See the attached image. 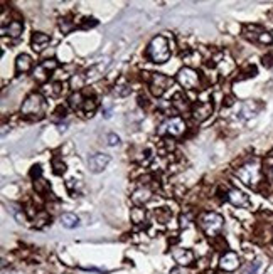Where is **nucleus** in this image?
<instances>
[{
	"instance_id": "1",
	"label": "nucleus",
	"mask_w": 273,
	"mask_h": 274,
	"mask_svg": "<svg viewBox=\"0 0 273 274\" xmlns=\"http://www.w3.org/2000/svg\"><path fill=\"white\" fill-rule=\"evenodd\" d=\"M197 225L201 227V231L206 234L211 239L219 236V232L224 227V219L223 215H219L218 212H201L197 215Z\"/></svg>"
},
{
	"instance_id": "2",
	"label": "nucleus",
	"mask_w": 273,
	"mask_h": 274,
	"mask_svg": "<svg viewBox=\"0 0 273 274\" xmlns=\"http://www.w3.org/2000/svg\"><path fill=\"white\" fill-rule=\"evenodd\" d=\"M44 111H46V99L41 92H30L20 108V114L29 120H41Z\"/></svg>"
},
{
	"instance_id": "3",
	"label": "nucleus",
	"mask_w": 273,
	"mask_h": 274,
	"mask_svg": "<svg viewBox=\"0 0 273 274\" xmlns=\"http://www.w3.org/2000/svg\"><path fill=\"white\" fill-rule=\"evenodd\" d=\"M170 54H172V52H170L169 41H167V37H164V35L153 37L150 44H148L147 52H145V56L155 64H164L165 61H169Z\"/></svg>"
},
{
	"instance_id": "4",
	"label": "nucleus",
	"mask_w": 273,
	"mask_h": 274,
	"mask_svg": "<svg viewBox=\"0 0 273 274\" xmlns=\"http://www.w3.org/2000/svg\"><path fill=\"white\" fill-rule=\"evenodd\" d=\"M238 179L241 180L245 185H250V187H257V183L262 180V169H260L258 162H248L246 165L240 167L236 170Z\"/></svg>"
},
{
	"instance_id": "5",
	"label": "nucleus",
	"mask_w": 273,
	"mask_h": 274,
	"mask_svg": "<svg viewBox=\"0 0 273 274\" xmlns=\"http://www.w3.org/2000/svg\"><path fill=\"white\" fill-rule=\"evenodd\" d=\"M187 126L186 121L179 116H172L167 118V120L162 123L160 128H158V135H169V136H182L186 133Z\"/></svg>"
},
{
	"instance_id": "6",
	"label": "nucleus",
	"mask_w": 273,
	"mask_h": 274,
	"mask_svg": "<svg viewBox=\"0 0 273 274\" xmlns=\"http://www.w3.org/2000/svg\"><path fill=\"white\" fill-rule=\"evenodd\" d=\"M177 83L184 90H197V88H201V76L196 69L182 68L177 73Z\"/></svg>"
},
{
	"instance_id": "7",
	"label": "nucleus",
	"mask_w": 273,
	"mask_h": 274,
	"mask_svg": "<svg viewBox=\"0 0 273 274\" xmlns=\"http://www.w3.org/2000/svg\"><path fill=\"white\" fill-rule=\"evenodd\" d=\"M170 85V79L162 73H152V76L148 78V90L155 98H162L167 88Z\"/></svg>"
},
{
	"instance_id": "8",
	"label": "nucleus",
	"mask_w": 273,
	"mask_h": 274,
	"mask_svg": "<svg viewBox=\"0 0 273 274\" xmlns=\"http://www.w3.org/2000/svg\"><path fill=\"white\" fill-rule=\"evenodd\" d=\"M240 266H241L240 256L233 253V251H226V253H223L221 258H219V269L224 273H235Z\"/></svg>"
},
{
	"instance_id": "9",
	"label": "nucleus",
	"mask_w": 273,
	"mask_h": 274,
	"mask_svg": "<svg viewBox=\"0 0 273 274\" xmlns=\"http://www.w3.org/2000/svg\"><path fill=\"white\" fill-rule=\"evenodd\" d=\"M191 113L197 123L206 121L213 114V103H209V101H197V103L192 104Z\"/></svg>"
},
{
	"instance_id": "10",
	"label": "nucleus",
	"mask_w": 273,
	"mask_h": 274,
	"mask_svg": "<svg viewBox=\"0 0 273 274\" xmlns=\"http://www.w3.org/2000/svg\"><path fill=\"white\" fill-rule=\"evenodd\" d=\"M110 165V157L105 153H95L88 158V169L93 174H101Z\"/></svg>"
},
{
	"instance_id": "11",
	"label": "nucleus",
	"mask_w": 273,
	"mask_h": 274,
	"mask_svg": "<svg viewBox=\"0 0 273 274\" xmlns=\"http://www.w3.org/2000/svg\"><path fill=\"white\" fill-rule=\"evenodd\" d=\"M226 200L231 202L235 207H250V198L245 192L238 188H230L226 193Z\"/></svg>"
},
{
	"instance_id": "12",
	"label": "nucleus",
	"mask_w": 273,
	"mask_h": 274,
	"mask_svg": "<svg viewBox=\"0 0 273 274\" xmlns=\"http://www.w3.org/2000/svg\"><path fill=\"white\" fill-rule=\"evenodd\" d=\"M49 42H51V37L44 32H34L32 37H30V47H32V51L37 52V54H41V52L49 46Z\"/></svg>"
},
{
	"instance_id": "13",
	"label": "nucleus",
	"mask_w": 273,
	"mask_h": 274,
	"mask_svg": "<svg viewBox=\"0 0 273 274\" xmlns=\"http://www.w3.org/2000/svg\"><path fill=\"white\" fill-rule=\"evenodd\" d=\"M172 258L179 266H191L194 263V253L189 249H180V247L172 251Z\"/></svg>"
},
{
	"instance_id": "14",
	"label": "nucleus",
	"mask_w": 273,
	"mask_h": 274,
	"mask_svg": "<svg viewBox=\"0 0 273 274\" xmlns=\"http://www.w3.org/2000/svg\"><path fill=\"white\" fill-rule=\"evenodd\" d=\"M152 198V190L150 187H147V185H143V187H138L135 190L134 193H132V202H134L135 205H145L147 202H150Z\"/></svg>"
},
{
	"instance_id": "15",
	"label": "nucleus",
	"mask_w": 273,
	"mask_h": 274,
	"mask_svg": "<svg viewBox=\"0 0 273 274\" xmlns=\"http://www.w3.org/2000/svg\"><path fill=\"white\" fill-rule=\"evenodd\" d=\"M32 69V59H30L29 54H20L17 56L15 59V73L17 74H24V73H29Z\"/></svg>"
},
{
	"instance_id": "16",
	"label": "nucleus",
	"mask_w": 273,
	"mask_h": 274,
	"mask_svg": "<svg viewBox=\"0 0 273 274\" xmlns=\"http://www.w3.org/2000/svg\"><path fill=\"white\" fill-rule=\"evenodd\" d=\"M263 32H265V29L260 27V25H255V24H248L243 27V35L246 39H250V41H255L258 42L260 35H262Z\"/></svg>"
},
{
	"instance_id": "17",
	"label": "nucleus",
	"mask_w": 273,
	"mask_h": 274,
	"mask_svg": "<svg viewBox=\"0 0 273 274\" xmlns=\"http://www.w3.org/2000/svg\"><path fill=\"white\" fill-rule=\"evenodd\" d=\"M22 30H24V24H22L20 20H10L8 25L2 27V34H7V35H10V37H19L22 34Z\"/></svg>"
},
{
	"instance_id": "18",
	"label": "nucleus",
	"mask_w": 273,
	"mask_h": 274,
	"mask_svg": "<svg viewBox=\"0 0 273 274\" xmlns=\"http://www.w3.org/2000/svg\"><path fill=\"white\" fill-rule=\"evenodd\" d=\"M172 106H174L175 109H177L179 113L189 111V109H192V106L189 104L187 98L182 94V92H175V94H174V98H172Z\"/></svg>"
},
{
	"instance_id": "19",
	"label": "nucleus",
	"mask_w": 273,
	"mask_h": 274,
	"mask_svg": "<svg viewBox=\"0 0 273 274\" xmlns=\"http://www.w3.org/2000/svg\"><path fill=\"white\" fill-rule=\"evenodd\" d=\"M260 109H262V104L258 103V101H246L243 104V108H241V118H250V116H255Z\"/></svg>"
},
{
	"instance_id": "20",
	"label": "nucleus",
	"mask_w": 273,
	"mask_h": 274,
	"mask_svg": "<svg viewBox=\"0 0 273 274\" xmlns=\"http://www.w3.org/2000/svg\"><path fill=\"white\" fill-rule=\"evenodd\" d=\"M61 220V225L66 229H74V227H78L79 225V217L76 214H71V212H66V214H63L59 217Z\"/></svg>"
},
{
	"instance_id": "21",
	"label": "nucleus",
	"mask_w": 273,
	"mask_h": 274,
	"mask_svg": "<svg viewBox=\"0 0 273 274\" xmlns=\"http://www.w3.org/2000/svg\"><path fill=\"white\" fill-rule=\"evenodd\" d=\"M145 217H147V212H145L143 207L140 205H135L134 209L130 210V220L134 222L135 225H140L145 222Z\"/></svg>"
},
{
	"instance_id": "22",
	"label": "nucleus",
	"mask_w": 273,
	"mask_h": 274,
	"mask_svg": "<svg viewBox=\"0 0 273 274\" xmlns=\"http://www.w3.org/2000/svg\"><path fill=\"white\" fill-rule=\"evenodd\" d=\"M8 212H10L12 215H14V219L17 220L19 224H27V217H25V214H24V210H22V207L20 205H17V204H8Z\"/></svg>"
},
{
	"instance_id": "23",
	"label": "nucleus",
	"mask_w": 273,
	"mask_h": 274,
	"mask_svg": "<svg viewBox=\"0 0 273 274\" xmlns=\"http://www.w3.org/2000/svg\"><path fill=\"white\" fill-rule=\"evenodd\" d=\"M85 98H83V94L81 92H73L71 96H69V99H68V103L69 106L74 109V111H78V109H83V106H85Z\"/></svg>"
},
{
	"instance_id": "24",
	"label": "nucleus",
	"mask_w": 273,
	"mask_h": 274,
	"mask_svg": "<svg viewBox=\"0 0 273 274\" xmlns=\"http://www.w3.org/2000/svg\"><path fill=\"white\" fill-rule=\"evenodd\" d=\"M49 220H51V215L47 214V212L41 210V212H37L36 217H34V225H36L37 229H42V227H46L47 224H51Z\"/></svg>"
},
{
	"instance_id": "25",
	"label": "nucleus",
	"mask_w": 273,
	"mask_h": 274,
	"mask_svg": "<svg viewBox=\"0 0 273 274\" xmlns=\"http://www.w3.org/2000/svg\"><path fill=\"white\" fill-rule=\"evenodd\" d=\"M47 78H49V71L44 69L42 64L36 66V69H34V79H36L37 83H44L47 81Z\"/></svg>"
},
{
	"instance_id": "26",
	"label": "nucleus",
	"mask_w": 273,
	"mask_h": 274,
	"mask_svg": "<svg viewBox=\"0 0 273 274\" xmlns=\"http://www.w3.org/2000/svg\"><path fill=\"white\" fill-rule=\"evenodd\" d=\"M85 81H86L85 76H81V74H74V76L69 79V85H71L73 90L78 92L83 86H85Z\"/></svg>"
},
{
	"instance_id": "27",
	"label": "nucleus",
	"mask_w": 273,
	"mask_h": 274,
	"mask_svg": "<svg viewBox=\"0 0 273 274\" xmlns=\"http://www.w3.org/2000/svg\"><path fill=\"white\" fill-rule=\"evenodd\" d=\"M52 170H54L56 175H63L66 172V163L63 162V158L61 157L52 158Z\"/></svg>"
},
{
	"instance_id": "28",
	"label": "nucleus",
	"mask_w": 273,
	"mask_h": 274,
	"mask_svg": "<svg viewBox=\"0 0 273 274\" xmlns=\"http://www.w3.org/2000/svg\"><path fill=\"white\" fill-rule=\"evenodd\" d=\"M96 108H98V103H96V99L95 98H88L85 101V106H83V111H85L88 116H91V114L96 111Z\"/></svg>"
},
{
	"instance_id": "29",
	"label": "nucleus",
	"mask_w": 273,
	"mask_h": 274,
	"mask_svg": "<svg viewBox=\"0 0 273 274\" xmlns=\"http://www.w3.org/2000/svg\"><path fill=\"white\" fill-rule=\"evenodd\" d=\"M74 27H76V24L71 22L69 19H59V29L63 34H69Z\"/></svg>"
},
{
	"instance_id": "30",
	"label": "nucleus",
	"mask_w": 273,
	"mask_h": 274,
	"mask_svg": "<svg viewBox=\"0 0 273 274\" xmlns=\"http://www.w3.org/2000/svg\"><path fill=\"white\" fill-rule=\"evenodd\" d=\"M132 91V88L129 85H117L115 90H113V94L118 96V98H123V96H129Z\"/></svg>"
},
{
	"instance_id": "31",
	"label": "nucleus",
	"mask_w": 273,
	"mask_h": 274,
	"mask_svg": "<svg viewBox=\"0 0 273 274\" xmlns=\"http://www.w3.org/2000/svg\"><path fill=\"white\" fill-rule=\"evenodd\" d=\"M34 190H36L37 193H46L49 192V185L44 182L42 179H36L34 180Z\"/></svg>"
},
{
	"instance_id": "32",
	"label": "nucleus",
	"mask_w": 273,
	"mask_h": 274,
	"mask_svg": "<svg viewBox=\"0 0 273 274\" xmlns=\"http://www.w3.org/2000/svg\"><path fill=\"white\" fill-rule=\"evenodd\" d=\"M262 266H263V261H262V259L253 261V263L250 264L248 268H246L245 274H258V273H260V269H262Z\"/></svg>"
},
{
	"instance_id": "33",
	"label": "nucleus",
	"mask_w": 273,
	"mask_h": 274,
	"mask_svg": "<svg viewBox=\"0 0 273 274\" xmlns=\"http://www.w3.org/2000/svg\"><path fill=\"white\" fill-rule=\"evenodd\" d=\"M170 215H172V214H170V212L167 210V209H158V210H155V219L160 224H165L167 220L170 219Z\"/></svg>"
},
{
	"instance_id": "34",
	"label": "nucleus",
	"mask_w": 273,
	"mask_h": 274,
	"mask_svg": "<svg viewBox=\"0 0 273 274\" xmlns=\"http://www.w3.org/2000/svg\"><path fill=\"white\" fill-rule=\"evenodd\" d=\"M257 66H253V64H250V66H246V69L245 71H241V74H243V76H241L240 79H246V78H255L257 76Z\"/></svg>"
},
{
	"instance_id": "35",
	"label": "nucleus",
	"mask_w": 273,
	"mask_h": 274,
	"mask_svg": "<svg viewBox=\"0 0 273 274\" xmlns=\"http://www.w3.org/2000/svg\"><path fill=\"white\" fill-rule=\"evenodd\" d=\"M58 120H66V108L64 106H58L56 111L52 113V121H58Z\"/></svg>"
},
{
	"instance_id": "36",
	"label": "nucleus",
	"mask_w": 273,
	"mask_h": 274,
	"mask_svg": "<svg viewBox=\"0 0 273 274\" xmlns=\"http://www.w3.org/2000/svg\"><path fill=\"white\" fill-rule=\"evenodd\" d=\"M41 64H42V68L46 69V71H49V73H51V71H54L56 68H58V61H56V59H46V61H44V63H41Z\"/></svg>"
},
{
	"instance_id": "37",
	"label": "nucleus",
	"mask_w": 273,
	"mask_h": 274,
	"mask_svg": "<svg viewBox=\"0 0 273 274\" xmlns=\"http://www.w3.org/2000/svg\"><path fill=\"white\" fill-rule=\"evenodd\" d=\"M118 143H120V138H118V135L110 133L108 138H107V145H108V147H117Z\"/></svg>"
},
{
	"instance_id": "38",
	"label": "nucleus",
	"mask_w": 273,
	"mask_h": 274,
	"mask_svg": "<svg viewBox=\"0 0 273 274\" xmlns=\"http://www.w3.org/2000/svg\"><path fill=\"white\" fill-rule=\"evenodd\" d=\"M41 174H42L41 165H34L32 170H30V177H32L34 180H36V179H41Z\"/></svg>"
},
{
	"instance_id": "39",
	"label": "nucleus",
	"mask_w": 273,
	"mask_h": 274,
	"mask_svg": "<svg viewBox=\"0 0 273 274\" xmlns=\"http://www.w3.org/2000/svg\"><path fill=\"white\" fill-rule=\"evenodd\" d=\"M263 66H267V68H272L273 66V54H267V56H263Z\"/></svg>"
},
{
	"instance_id": "40",
	"label": "nucleus",
	"mask_w": 273,
	"mask_h": 274,
	"mask_svg": "<svg viewBox=\"0 0 273 274\" xmlns=\"http://www.w3.org/2000/svg\"><path fill=\"white\" fill-rule=\"evenodd\" d=\"M189 224H191V214L182 215V217H180V225H182V227H187Z\"/></svg>"
},
{
	"instance_id": "41",
	"label": "nucleus",
	"mask_w": 273,
	"mask_h": 274,
	"mask_svg": "<svg viewBox=\"0 0 273 274\" xmlns=\"http://www.w3.org/2000/svg\"><path fill=\"white\" fill-rule=\"evenodd\" d=\"M61 91H63V88H61V83H56V85H52V96H58Z\"/></svg>"
},
{
	"instance_id": "42",
	"label": "nucleus",
	"mask_w": 273,
	"mask_h": 274,
	"mask_svg": "<svg viewBox=\"0 0 273 274\" xmlns=\"http://www.w3.org/2000/svg\"><path fill=\"white\" fill-rule=\"evenodd\" d=\"M3 274H7V273H3ZM8 274H15V273H8Z\"/></svg>"
},
{
	"instance_id": "43",
	"label": "nucleus",
	"mask_w": 273,
	"mask_h": 274,
	"mask_svg": "<svg viewBox=\"0 0 273 274\" xmlns=\"http://www.w3.org/2000/svg\"><path fill=\"white\" fill-rule=\"evenodd\" d=\"M272 175H273V169H272Z\"/></svg>"
},
{
	"instance_id": "44",
	"label": "nucleus",
	"mask_w": 273,
	"mask_h": 274,
	"mask_svg": "<svg viewBox=\"0 0 273 274\" xmlns=\"http://www.w3.org/2000/svg\"><path fill=\"white\" fill-rule=\"evenodd\" d=\"M272 157H273V152H272Z\"/></svg>"
}]
</instances>
